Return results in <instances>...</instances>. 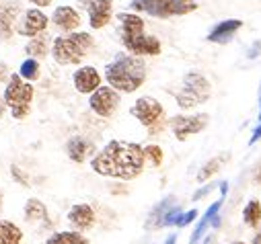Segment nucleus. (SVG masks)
<instances>
[{
    "label": "nucleus",
    "mask_w": 261,
    "mask_h": 244,
    "mask_svg": "<svg viewBox=\"0 0 261 244\" xmlns=\"http://www.w3.org/2000/svg\"><path fill=\"white\" fill-rule=\"evenodd\" d=\"M146 154L140 144L111 140L101 152L91 158V168L101 176L132 180L144 170Z\"/></svg>",
    "instance_id": "obj_1"
},
{
    "label": "nucleus",
    "mask_w": 261,
    "mask_h": 244,
    "mask_svg": "<svg viewBox=\"0 0 261 244\" xmlns=\"http://www.w3.org/2000/svg\"><path fill=\"white\" fill-rule=\"evenodd\" d=\"M105 80L109 86H113L115 90H119L121 95H129L136 93L144 80H146V62L142 59V55H134V53H117L113 57V62H109L103 70Z\"/></svg>",
    "instance_id": "obj_2"
},
{
    "label": "nucleus",
    "mask_w": 261,
    "mask_h": 244,
    "mask_svg": "<svg viewBox=\"0 0 261 244\" xmlns=\"http://www.w3.org/2000/svg\"><path fill=\"white\" fill-rule=\"evenodd\" d=\"M119 39L123 47L134 55H159L163 45L154 35L144 33V19L136 13H119Z\"/></svg>",
    "instance_id": "obj_3"
},
{
    "label": "nucleus",
    "mask_w": 261,
    "mask_h": 244,
    "mask_svg": "<svg viewBox=\"0 0 261 244\" xmlns=\"http://www.w3.org/2000/svg\"><path fill=\"white\" fill-rule=\"evenodd\" d=\"M95 47V37L87 31L64 33L51 41V55L60 66H76Z\"/></svg>",
    "instance_id": "obj_4"
},
{
    "label": "nucleus",
    "mask_w": 261,
    "mask_h": 244,
    "mask_svg": "<svg viewBox=\"0 0 261 244\" xmlns=\"http://www.w3.org/2000/svg\"><path fill=\"white\" fill-rule=\"evenodd\" d=\"M33 97H35V86L25 80L19 72L17 74H11L9 76V84L5 88V105L9 107L11 115L15 119H25L29 109H31V103H33Z\"/></svg>",
    "instance_id": "obj_5"
},
{
    "label": "nucleus",
    "mask_w": 261,
    "mask_h": 244,
    "mask_svg": "<svg viewBox=\"0 0 261 244\" xmlns=\"http://www.w3.org/2000/svg\"><path fill=\"white\" fill-rule=\"evenodd\" d=\"M129 9L156 19H171L193 13L198 9V3L195 0H132Z\"/></svg>",
    "instance_id": "obj_6"
},
{
    "label": "nucleus",
    "mask_w": 261,
    "mask_h": 244,
    "mask_svg": "<svg viewBox=\"0 0 261 244\" xmlns=\"http://www.w3.org/2000/svg\"><path fill=\"white\" fill-rule=\"evenodd\" d=\"M210 93H212V86L206 76H202L200 72H189V74H185L183 88L175 95V99L181 109H193V107L206 103L210 99Z\"/></svg>",
    "instance_id": "obj_7"
},
{
    "label": "nucleus",
    "mask_w": 261,
    "mask_h": 244,
    "mask_svg": "<svg viewBox=\"0 0 261 244\" xmlns=\"http://www.w3.org/2000/svg\"><path fill=\"white\" fill-rule=\"evenodd\" d=\"M121 105V93L115 90L113 86H99L95 93L89 95V107L95 115L109 119L117 113Z\"/></svg>",
    "instance_id": "obj_8"
},
{
    "label": "nucleus",
    "mask_w": 261,
    "mask_h": 244,
    "mask_svg": "<svg viewBox=\"0 0 261 244\" xmlns=\"http://www.w3.org/2000/svg\"><path fill=\"white\" fill-rule=\"evenodd\" d=\"M208 126V115L206 113H198V115H177L171 117L169 128L173 132V136L183 142L193 134H200L204 128Z\"/></svg>",
    "instance_id": "obj_9"
},
{
    "label": "nucleus",
    "mask_w": 261,
    "mask_h": 244,
    "mask_svg": "<svg viewBox=\"0 0 261 244\" xmlns=\"http://www.w3.org/2000/svg\"><path fill=\"white\" fill-rule=\"evenodd\" d=\"M129 113H132L144 128H154L159 121L163 119L165 109H163V105H161L156 99H152V97H140V99L132 105Z\"/></svg>",
    "instance_id": "obj_10"
},
{
    "label": "nucleus",
    "mask_w": 261,
    "mask_h": 244,
    "mask_svg": "<svg viewBox=\"0 0 261 244\" xmlns=\"http://www.w3.org/2000/svg\"><path fill=\"white\" fill-rule=\"evenodd\" d=\"M47 25H49L47 15L39 7H35V9H27L23 13V17H19L15 31L21 37H35L39 33H45L47 31Z\"/></svg>",
    "instance_id": "obj_11"
},
{
    "label": "nucleus",
    "mask_w": 261,
    "mask_h": 244,
    "mask_svg": "<svg viewBox=\"0 0 261 244\" xmlns=\"http://www.w3.org/2000/svg\"><path fill=\"white\" fill-rule=\"evenodd\" d=\"M79 5L87 11L91 29L97 31L109 25L113 17V0H79Z\"/></svg>",
    "instance_id": "obj_12"
},
{
    "label": "nucleus",
    "mask_w": 261,
    "mask_h": 244,
    "mask_svg": "<svg viewBox=\"0 0 261 244\" xmlns=\"http://www.w3.org/2000/svg\"><path fill=\"white\" fill-rule=\"evenodd\" d=\"M21 15L19 0H0V37L11 39Z\"/></svg>",
    "instance_id": "obj_13"
},
{
    "label": "nucleus",
    "mask_w": 261,
    "mask_h": 244,
    "mask_svg": "<svg viewBox=\"0 0 261 244\" xmlns=\"http://www.w3.org/2000/svg\"><path fill=\"white\" fill-rule=\"evenodd\" d=\"M101 82H103V78L95 66H81L72 76V84L81 95L95 93L101 86Z\"/></svg>",
    "instance_id": "obj_14"
},
{
    "label": "nucleus",
    "mask_w": 261,
    "mask_h": 244,
    "mask_svg": "<svg viewBox=\"0 0 261 244\" xmlns=\"http://www.w3.org/2000/svg\"><path fill=\"white\" fill-rule=\"evenodd\" d=\"M51 23H54L62 33H72V31H79V27H81L83 21H81V13H79L74 7L62 5V7H56V9H54Z\"/></svg>",
    "instance_id": "obj_15"
},
{
    "label": "nucleus",
    "mask_w": 261,
    "mask_h": 244,
    "mask_svg": "<svg viewBox=\"0 0 261 244\" xmlns=\"http://www.w3.org/2000/svg\"><path fill=\"white\" fill-rule=\"evenodd\" d=\"M95 152H97L95 144L91 140H87L85 136H74V138H70L66 142V154L76 164H83V162L91 160L95 156Z\"/></svg>",
    "instance_id": "obj_16"
},
{
    "label": "nucleus",
    "mask_w": 261,
    "mask_h": 244,
    "mask_svg": "<svg viewBox=\"0 0 261 244\" xmlns=\"http://www.w3.org/2000/svg\"><path fill=\"white\" fill-rule=\"evenodd\" d=\"M68 222H70V226H72L74 230H79V232L91 230L93 224H95V211H93V207L87 205V203H76V205H72L70 211H68Z\"/></svg>",
    "instance_id": "obj_17"
},
{
    "label": "nucleus",
    "mask_w": 261,
    "mask_h": 244,
    "mask_svg": "<svg viewBox=\"0 0 261 244\" xmlns=\"http://www.w3.org/2000/svg\"><path fill=\"white\" fill-rule=\"evenodd\" d=\"M243 27V21L239 19H226V21H220L210 33H208V41L210 43H228L237 31Z\"/></svg>",
    "instance_id": "obj_18"
},
{
    "label": "nucleus",
    "mask_w": 261,
    "mask_h": 244,
    "mask_svg": "<svg viewBox=\"0 0 261 244\" xmlns=\"http://www.w3.org/2000/svg\"><path fill=\"white\" fill-rule=\"evenodd\" d=\"M49 47H51L49 35H47V33H39V35H35V37L29 39V43L25 45V53H27L29 57L39 59V57H43V55L49 53Z\"/></svg>",
    "instance_id": "obj_19"
},
{
    "label": "nucleus",
    "mask_w": 261,
    "mask_h": 244,
    "mask_svg": "<svg viewBox=\"0 0 261 244\" xmlns=\"http://www.w3.org/2000/svg\"><path fill=\"white\" fill-rule=\"evenodd\" d=\"M220 207H222V197L218 199V201H214L210 207H208V211L204 214V218H202V222L198 224V228L193 230V234H191V238H189V244H198L200 242V238L204 236V232L208 230V226L212 224V220L216 218V214L220 211Z\"/></svg>",
    "instance_id": "obj_20"
},
{
    "label": "nucleus",
    "mask_w": 261,
    "mask_h": 244,
    "mask_svg": "<svg viewBox=\"0 0 261 244\" xmlns=\"http://www.w3.org/2000/svg\"><path fill=\"white\" fill-rule=\"evenodd\" d=\"M23 232L9 220H0V244H21Z\"/></svg>",
    "instance_id": "obj_21"
},
{
    "label": "nucleus",
    "mask_w": 261,
    "mask_h": 244,
    "mask_svg": "<svg viewBox=\"0 0 261 244\" xmlns=\"http://www.w3.org/2000/svg\"><path fill=\"white\" fill-rule=\"evenodd\" d=\"M45 244H89V240L76 230V232H56V234H51L47 240H45Z\"/></svg>",
    "instance_id": "obj_22"
},
{
    "label": "nucleus",
    "mask_w": 261,
    "mask_h": 244,
    "mask_svg": "<svg viewBox=\"0 0 261 244\" xmlns=\"http://www.w3.org/2000/svg\"><path fill=\"white\" fill-rule=\"evenodd\" d=\"M25 218L29 222H45L47 220V209L43 205V201L39 199H29L25 203Z\"/></svg>",
    "instance_id": "obj_23"
},
{
    "label": "nucleus",
    "mask_w": 261,
    "mask_h": 244,
    "mask_svg": "<svg viewBox=\"0 0 261 244\" xmlns=\"http://www.w3.org/2000/svg\"><path fill=\"white\" fill-rule=\"evenodd\" d=\"M243 222H245L249 228H257V226H259V222H261V203H259V201L251 199V201L245 205V209H243Z\"/></svg>",
    "instance_id": "obj_24"
},
{
    "label": "nucleus",
    "mask_w": 261,
    "mask_h": 244,
    "mask_svg": "<svg viewBox=\"0 0 261 244\" xmlns=\"http://www.w3.org/2000/svg\"><path fill=\"white\" fill-rule=\"evenodd\" d=\"M171 207H173V197L161 201V203L152 209V214H150V218H148V222H146V228H161L163 218H165V214H167Z\"/></svg>",
    "instance_id": "obj_25"
},
{
    "label": "nucleus",
    "mask_w": 261,
    "mask_h": 244,
    "mask_svg": "<svg viewBox=\"0 0 261 244\" xmlns=\"http://www.w3.org/2000/svg\"><path fill=\"white\" fill-rule=\"evenodd\" d=\"M19 74L25 78V80H37L39 78V62L35 57H27L25 62L21 64V68H19Z\"/></svg>",
    "instance_id": "obj_26"
},
{
    "label": "nucleus",
    "mask_w": 261,
    "mask_h": 244,
    "mask_svg": "<svg viewBox=\"0 0 261 244\" xmlns=\"http://www.w3.org/2000/svg\"><path fill=\"white\" fill-rule=\"evenodd\" d=\"M220 162H222L220 158H212L210 162H206V164H204V168L198 172V180H200V182H204V180H208V178H210L214 172H218Z\"/></svg>",
    "instance_id": "obj_27"
},
{
    "label": "nucleus",
    "mask_w": 261,
    "mask_h": 244,
    "mask_svg": "<svg viewBox=\"0 0 261 244\" xmlns=\"http://www.w3.org/2000/svg\"><path fill=\"white\" fill-rule=\"evenodd\" d=\"M144 154H146V158H148L154 166H161V164H163V150H161L159 146H154V144L146 146V148H144Z\"/></svg>",
    "instance_id": "obj_28"
},
{
    "label": "nucleus",
    "mask_w": 261,
    "mask_h": 244,
    "mask_svg": "<svg viewBox=\"0 0 261 244\" xmlns=\"http://www.w3.org/2000/svg\"><path fill=\"white\" fill-rule=\"evenodd\" d=\"M179 216H181V209H179L177 205H173V207L165 214V218H163V224H161V226H177Z\"/></svg>",
    "instance_id": "obj_29"
},
{
    "label": "nucleus",
    "mask_w": 261,
    "mask_h": 244,
    "mask_svg": "<svg viewBox=\"0 0 261 244\" xmlns=\"http://www.w3.org/2000/svg\"><path fill=\"white\" fill-rule=\"evenodd\" d=\"M195 218H198V211H195V209H189V211H185V214H181L179 216V220H177V226L179 228H183V226H189Z\"/></svg>",
    "instance_id": "obj_30"
},
{
    "label": "nucleus",
    "mask_w": 261,
    "mask_h": 244,
    "mask_svg": "<svg viewBox=\"0 0 261 244\" xmlns=\"http://www.w3.org/2000/svg\"><path fill=\"white\" fill-rule=\"evenodd\" d=\"M11 172H13V178H15L17 182H21V185L29 187V178H27V174H25L17 164H13V166H11Z\"/></svg>",
    "instance_id": "obj_31"
},
{
    "label": "nucleus",
    "mask_w": 261,
    "mask_h": 244,
    "mask_svg": "<svg viewBox=\"0 0 261 244\" xmlns=\"http://www.w3.org/2000/svg\"><path fill=\"white\" fill-rule=\"evenodd\" d=\"M261 53V41H255L251 47H249V53H247V57L249 59H253V57H257Z\"/></svg>",
    "instance_id": "obj_32"
},
{
    "label": "nucleus",
    "mask_w": 261,
    "mask_h": 244,
    "mask_svg": "<svg viewBox=\"0 0 261 244\" xmlns=\"http://www.w3.org/2000/svg\"><path fill=\"white\" fill-rule=\"evenodd\" d=\"M212 189H214V185H206L204 189H200V191H195V193H193V201H198V199H202V197H204V195H208V193H210Z\"/></svg>",
    "instance_id": "obj_33"
},
{
    "label": "nucleus",
    "mask_w": 261,
    "mask_h": 244,
    "mask_svg": "<svg viewBox=\"0 0 261 244\" xmlns=\"http://www.w3.org/2000/svg\"><path fill=\"white\" fill-rule=\"evenodd\" d=\"M257 140H261V121H259V126L255 128V132H253V136H251V140H249V144H255Z\"/></svg>",
    "instance_id": "obj_34"
},
{
    "label": "nucleus",
    "mask_w": 261,
    "mask_h": 244,
    "mask_svg": "<svg viewBox=\"0 0 261 244\" xmlns=\"http://www.w3.org/2000/svg\"><path fill=\"white\" fill-rule=\"evenodd\" d=\"M31 5H35V7H39V9H45V7H49L54 0H29Z\"/></svg>",
    "instance_id": "obj_35"
},
{
    "label": "nucleus",
    "mask_w": 261,
    "mask_h": 244,
    "mask_svg": "<svg viewBox=\"0 0 261 244\" xmlns=\"http://www.w3.org/2000/svg\"><path fill=\"white\" fill-rule=\"evenodd\" d=\"M253 244H261V228L257 230V234L253 236Z\"/></svg>",
    "instance_id": "obj_36"
},
{
    "label": "nucleus",
    "mask_w": 261,
    "mask_h": 244,
    "mask_svg": "<svg viewBox=\"0 0 261 244\" xmlns=\"http://www.w3.org/2000/svg\"><path fill=\"white\" fill-rule=\"evenodd\" d=\"M177 242V234H171L167 240H165V244H175Z\"/></svg>",
    "instance_id": "obj_37"
},
{
    "label": "nucleus",
    "mask_w": 261,
    "mask_h": 244,
    "mask_svg": "<svg viewBox=\"0 0 261 244\" xmlns=\"http://www.w3.org/2000/svg\"><path fill=\"white\" fill-rule=\"evenodd\" d=\"M7 78V68L5 66H0V82H3Z\"/></svg>",
    "instance_id": "obj_38"
},
{
    "label": "nucleus",
    "mask_w": 261,
    "mask_h": 244,
    "mask_svg": "<svg viewBox=\"0 0 261 244\" xmlns=\"http://www.w3.org/2000/svg\"><path fill=\"white\" fill-rule=\"evenodd\" d=\"M257 182H259V185H261V170H259V174H257Z\"/></svg>",
    "instance_id": "obj_39"
},
{
    "label": "nucleus",
    "mask_w": 261,
    "mask_h": 244,
    "mask_svg": "<svg viewBox=\"0 0 261 244\" xmlns=\"http://www.w3.org/2000/svg\"><path fill=\"white\" fill-rule=\"evenodd\" d=\"M210 242H212V238H210V236H208V238H206V240H204V244H210Z\"/></svg>",
    "instance_id": "obj_40"
},
{
    "label": "nucleus",
    "mask_w": 261,
    "mask_h": 244,
    "mask_svg": "<svg viewBox=\"0 0 261 244\" xmlns=\"http://www.w3.org/2000/svg\"><path fill=\"white\" fill-rule=\"evenodd\" d=\"M232 244H245V242H232Z\"/></svg>",
    "instance_id": "obj_41"
},
{
    "label": "nucleus",
    "mask_w": 261,
    "mask_h": 244,
    "mask_svg": "<svg viewBox=\"0 0 261 244\" xmlns=\"http://www.w3.org/2000/svg\"><path fill=\"white\" fill-rule=\"evenodd\" d=\"M0 105H5V103H0ZM0 113H3V109H0Z\"/></svg>",
    "instance_id": "obj_42"
},
{
    "label": "nucleus",
    "mask_w": 261,
    "mask_h": 244,
    "mask_svg": "<svg viewBox=\"0 0 261 244\" xmlns=\"http://www.w3.org/2000/svg\"><path fill=\"white\" fill-rule=\"evenodd\" d=\"M259 121H261V113H259Z\"/></svg>",
    "instance_id": "obj_43"
}]
</instances>
